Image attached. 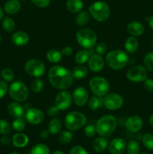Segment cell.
<instances>
[{"mask_svg":"<svg viewBox=\"0 0 153 154\" xmlns=\"http://www.w3.org/2000/svg\"><path fill=\"white\" fill-rule=\"evenodd\" d=\"M127 31L134 37H139L144 33V26L139 21H131L127 26Z\"/></svg>","mask_w":153,"mask_h":154,"instance_id":"ac0fdd59","label":"cell"},{"mask_svg":"<svg viewBox=\"0 0 153 154\" xmlns=\"http://www.w3.org/2000/svg\"><path fill=\"white\" fill-rule=\"evenodd\" d=\"M142 142L144 147L149 150H153V134L146 133L142 137Z\"/></svg>","mask_w":153,"mask_h":154,"instance_id":"8d00e7d4","label":"cell"},{"mask_svg":"<svg viewBox=\"0 0 153 154\" xmlns=\"http://www.w3.org/2000/svg\"><path fill=\"white\" fill-rule=\"evenodd\" d=\"M72 101V95L68 91L61 90L56 96L55 105L59 111H65L70 108Z\"/></svg>","mask_w":153,"mask_h":154,"instance_id":"7c38bea8","label":"cell"},{"mask_svg":"<svg viewBox=\"0 0 153 154\" xmlns=\"http://www.w3.org/2000/svg\"><path fill=\"white\" fill-rule=\"evenodd\" d=\"M3 17H4V11H3V10L2 9V8L0 7V20L2 19Z\"/></svg>","mask_w":153,"mask_h":154,"instance_id":"db71d44e","label":"cell"},{"mask_svg":"<svg viewBox=\"0 0 153 154\" xmlns=\"http://www.w3.org/2000/svg\"><path fill=\"white\" fill-rule=\"evenodd\" d=\"M32 2L37 7L44 8L47 7L50 3V0H31Z\"/></svg>","mask_w":153,"mask_h":154,"instance_id":"ee69618b","label":"cell"},{"mask_svg":"<svg viewBox=\"0 0 153 154\" xmlns=\"http://www.w3.org/2000/svg\"><path fill=\"white\" fill-rule=\"evenodd\" d=\"M24 69L27 75L34 78H40L43 76L46 72L44 63L37 59H32L28 60L26 63Z\"/></svg>","mask_w":153,"mask_h":154,"instance_id":"9c48e42d","label":"cell"},{"mask_svg":"<svg viewBox=\"0 0 153 154\" xmlns=\"http://www.w3.org/2000/svg\"><path fill=\"white\" fill-rule=\"evenodd\" d=\"M28 141H29L28 137L26 134L22 133V132L16 133L12 138L13 144L16 147H19V148L26 147L28 144Z\"/></svg>","mask_w":153,"mask_h":154,"instance_id":"7402d4cb","label":"cell"},{"mask_svg":"<svg viewBox=\"0 0 153 154\" xmlns=\"http://www.w3.org/2000/svg\"><path fill=\"white\" fill-rule=\"evenodd\" d=\"M97 133L96 131V127L92 124L88 125L84 129V135L87 137V138H92Z\"/></svg>","mask_w":153,"mask_h":154,"instance_id":"b9f144b4","label":"cell"},{"mask_svg":"<svg viewBox=\"0 0 153 154\" xmlns=\"http://www.w3.org/2000/svg\"><path fill=\"white\" fill-rule=\"evenodd\" d=\"M90 16L98 22H105L110 15V8L106 2L98 1L92 3L88 8Z\"/></svg>","mask_w":153,"mask_h":154,"instance_id":"277c9868","label":"cell"},{"mask_svg":"<svg viewBox=\"0 0 153 154\" xmlns=\"http://www.w3.org/2000/svg\"><path fill=\"white\" fill-rule=\"evenodd\" d=\"M149 123L152 126H153V114L149 117Z\"/></svg>","mask_w":153,"mask_h":154,"instance_id":"11a10c76","label":"cell"},{"mask_svg":"<svg viewBox=\"0 0 153 154\" xmlns=\"http://www.w3.org/2000/svg\"><path fill=\"white\" fill-rule=\"evenodd\" d=\"M143 87L146 91L153 92V80L151 78H146L143 81Z\"/></svg>","mask_w":153,"mask_h":154,"instance_id":"7dc6e473","label":"cell"},{"mask_svg":"<svg viewBox=\"0 0 153 154\" xmlns=\"http://www.w3.org/2000/svg\"><path fill=\"white\" fill-rule=\"evenodd\" d=\"M69 154H88V153L82 146L76 145L70 149Z\"/></svg>","mask_w":153,"mask_h":154,"instance_id":"7bdbcfd3","label":"cell"},{"mask_svg":"<svg viewBox=\"0 0 153 154\" xmlns=\"http://www.w3.org/2000/svg\"><path fill=\"white\" fill-rule=\"evenodd\" d=\"M50 134V133L49 132L48 129H44V130H42L41 132H40V138L45 139V138H47L48 137H49Z\"/></svg>","mask_w":153,"mask_h":154,"instance_id":"816d5d0a","label":"cell"},{"mask_svg":"<svg viewBox=\"0 0 153 154\" xmlns=\"http://www.w3.org/2000/svg\"><path fill=\"white\" fill-rule=\"evenodd\" d=\"M11 41L16 46L22 47L28 43L29 36L23 31H16L11 35Z\"/></svg>","mask_w":153,"mask_h":154,"instance_id":"d6986e66","label":"cell"},{"mask_svg":"<svg viewBox=\"0 0 153 154\" xmlns=\"http://www.w3.org/2000/svg\"><path fill=\"white\" fill-rule=\"evenodd\" d=\"M10 97L15 102H22L26 100L29 96V92L27 86L20 81H14L8 87Z\"/></svg>","mask_w":153,"mask_h":154,"instance_id":"52a82bcc","label":"cell"},{"mask_svg":"<svg viewBox=\"0 0 153 154\" xmlns=\"http://www.w3.org/2000/svg\"><path fill=\"white\" fill-rule=\"evenodd\" d=\"M87 118L85 114L80 111H71L65 116L64 125L69 131L79 130L86 124Z\"/></svg>","mask_w":153,"mask_h":154,"instance_id":"5b68a950","label":"cell"},{"mask_svg":"<svg viewBox=\"0 0 153 154\" xmlns=\"http://www.w3.org/2000/svg\"><path fill=\"white\" fill-rule=\"evenodd\" d=\"M73 135L70 131H62L58 135V141L63 144H67L71 141Z\"/></svg>","mask_w":153,"mask_h":154,"instance_id":"f35d334b","label":"cell"},{"mask_svg":"<svg viewBox=\"0 0 153 154\" xmlns=\"http://www.w3.org/2000/svg\"><path fill=\"white\" fill-rule=\"evenodd\" d=\"M62 127V123L61 120L58 118H54L50 121L48 124V131L52 135H57L59 133Z\"/></svg>","mask_w":153,"mask_h":154,"instance_id":"4316f807","label":"cell"},{"mask_svg":"<svg viewBox=\"0 0 153 154\" xmlns=\"http://www.w3.org/2000/svg\"><path fill=\"white\" fill-rule=\"evenodd\" d=\"M46 60L51 63H58L62 58V54L61 51L56 49H50L46 54Z\"/></svg>","mask_w":153,"mask_h":154,"instance_id":"83f0119b","label":"cell"},{"mask_svg":"<svg viewBox=\"0 0 153 154\" xmlns=\"http://www.w3.org/2000/svg\"><path fill=\"white\" fill-rule=\"evenodd\" d=\"M129 57L127 52L122 50H115L107 53L105 57V62L110 69L120 70L124 69L128 63Z\"/></svg>","mask_w":153,"mask_h":154,"instance_id":"7a4b0ae2","label":"cell"},{"mask_svg":"<svg viewBox=\"0 0 153 154\" xmlns=\"http://www.w3.org/2000/svg\"><path fill=\"white\" fill-rule=\"evenodd\" d=\"M107 141L104 137L102 136L96 138L92 142V148L98 153H102L104 151L107 147Z\"/></svg>","mask_w":153,"mask_h":154,"instance_id":"cb8c5ba5","label":"cell"},{"mask_svg":"<svg viewBox=\"0 0 153 154\" xmlns=\"http://www.w3.org/2000/svg\"><path fill=\"white\" fill-rule=\"evenodd\" d=\"M10 138L8 136H7V135H4L3 137H2L1 138V143L4 145H8V144H10Z\"/></svg>","mask_w":153,"mask_h":154,"instance_id":"f907efd6","label":"cell"},{"mask_svg":"<svg viewBox=\"0 0 153 154\" xmlns=\"http://www.w3.org/2000/svg\"><path fill=\"white\" fill-rule=\"evenodd\" d=\"M89 57V52L86 49L81 50L75 54V61L77 64L83 65L88 62Z\"/></svg>","mask_w":153,"mask_h":154,"instance_id":"f546056e","label":"cell"},{"mask_svg":"<svg viewBox=\"0 0 153 154\" xmlns=\"http://www.w3.org/2000/svg\"><path fill=\"white\" fill-rule=\"evenodd\" d=\"M12 128L14 129L16 132H21L23 131L26 128V121L22 117L19 118H15L12 123Z\"/></svg>","mask_w":153,"mask_h":154,"instance_id":"d590c367","label":"cell"},{"mask_svg":"<svg viewBox=\"0 0 153 154\" xmlns=\"http://www.w3.org/2000/svg\"><path fill=\"white\" fill-rule=\"evenodd\" d=\"M152 48H153V38L152 40Z\"/></svg>","mask_w":153,"mask_h":154,"instance_id":"680465c9","label":"cell"},{"mask_svg":"<svg viewBox=\"0 0 153 154\" xmlns=\"http://www.w3.org/2000/svg\"><path fill=\"white\" fill-rule=\"evenodd\" d=\"M58 111H59V110H58V108H57L55 105H51V106H50L49 108H48L47 114L50 116V117H53L58 115Z\"/></svg>","mask_w":153,"mask_h":154,"instance_id":"c3c4849f","label":"cell"},{"mask_svg":"<svg viewBox=\"0 0 153 154\" xmlns=\"http://www.w3.org/2000/svg\"><path fill=\"white\" fill-rule=\"evenodd\" d=\"M11 131V126H10V123L6 120H0V134L2 135H8Z\"/></svg>","mask_w":153,"mask_h":154,"instance_id":"60d3db41","label":"cell"},{"mask_svg":"<svg viewBox=\"0 0 153 154\" xmlns=\"http://www.w3.org/2000/svg\"><path fill=\"white\" fill-rule=\"evenodd\" d=\"M50 150L47 145L44 144H37L32 147L30 154H50Z\"/></svg>","mask_w":153,"mask_h":154,"instance_id":"1f68e13d","label":"cell"},{"mask_svg":"<svg viewBox=\"0 0 153 154\" xmlns=\"http://www.w3.org/2000/svg\"><path fill=\"white\" fill-rule=\"evenodd\" d=\"M1 76L6 82H12L14 79L15 75L12 69H9V68H4L2 70Z\"/></svg>","mask_w":153,"mask_h":154,"instance_id":"74e56055","label":"cell"},{"mask_svg":"<svg viewBox=\"0 0 153 154\" xmlns=\"http://www.w3.org/2000/svg\"><path fill=\"white\" fill-rule=\"evenodd\" d=\"M74 49L70 46H67L65 48H63L62 50V56H65V57H68V56H70L73 53Z\"/></svg>","mask_w":153,"mask_h":154,"instance_id":"681fc988","label":"cell"},{"mask_svg":"<svg viewBox=\"0 0 153 154\" xmlns=\"http://www.w3.org/2000/svg\"><path fill=\"white\" fill-rule=\"evenodd\" d=\"M52 154H64L63 153L62 151H61V150H56L55 152H53V153Z\"/></svg>","mask_w":153,"mask_h":154,"instance_id":"9f6ffc18","label":"cell"},{"mask_svg":"<svg viewBox=\"0 0 153 154\" xmlns=\"http://www.w3.org/2000/svg\"><path fill=\"white\" fill-rule=\"evenodd\" d=\"M142 126H143V121L140 116L132 115L126 120V129L132 133L139 132L142 128Z\"/></svg>","mask_w":153,"mask_h":154,"instance_id":"9a60e30c","label":"cell"},{"mask_svg":"<svg viewBox=\"0 0 153 154\" xmlns=\"http://www.w3.org/2000/svg\"><path fill=\"white\" fill-rule=\"evenodd\" d=\"M76 40L82 48L91 49L97 42V35L91 29H80L76 33Z\"/></svg>","mask_w":153,"mask_h":154,"instance_id":"8992f818","label":"cell"},{"mask_svg":"<svg viewBox=\"0 0 153 154\" xmlns=\"http://www.w3.org/2000/svg\"><path fill=\"white\" fill-rule=\"evenodd\" d=\"M10 154H20L19 153H17V152H13V153H10Z\"/></svg>","mask_w":153,"mask_h":154,"instance_id":"6f0895ef","label":"cell"},{"mask_svg":"<svg viewBox=\"0 0 153 154\" xmlns=\"http://www.w3.org/2000/svg\"><path fill=\"white\" fill-rule=\"evenodd\" d=\"M147 75H148V72L145 66L136 65V66H132L128 70L126 77L131 82L140 83L143 82L146 79Z\"/></svg>","mask_w":153,"mask_h":154,"instance_id":"30bf717a","label":"cell"},{"mask_svg":"<svg viewBox=\"0 0 153 154\" xmlns=\"http://www.w3.org/2000/svg\"><path fill=\"white\" fill-rule=\"evenodd\" d=\"M88 68L93 72H99L104 67V60L101 55L93 54L88 60Z\"/></svg>","mask_w":153,"mask_h":154,"instance_id":"2e32d148","label":"cell"},{"mask_svg":"<svg viewBox=\"0 0 153 154\" xmlns=\"http://www.w3.org/2000/svg\"><path fill=\"white\" fill-rule=\"evenodd\" d=\"M26 119L32 125H38L42 123L44 119V115L42 111L36 108H32L27 111L26 114Z\"/></svg>","mask_w":153,"mask_h":154,"instance_id":"5bb4252c","label":"cell"},{"mask_svg":"<svg viewBox=\"0 0 153 154\" xmlns=\"http://www.w3.org/2000/svg\"><path fill=\"white\" fill-rule=\"evenodd\" d=\"M148 23L149 26L150 28L153 30V15H152L151 17H149L148 19Z\"/></svg>","mask_w":153,"mask_h":154,"instance_id":"f5cc1de1","label":"cell"},{"mask_svg":"<svg viewBox=\"0 0 153 154\" xmlns=\"http://www.w3.org/2000/svg\"><path fill=\"white\" fill-rule=\"evenodd\" d=\"M8 113L9 115L14 118L22 117L24 114V108L18 102H13L8 104L7 108Z\"/></svg>","mask_w":153,"mask_h":154,"instance_id":"ffe728a7","label":"cell"},{"mask_svg":"<svg viewBox=\"0 0 153 154\" xmlns=\"http://www.w3.org/2000/svg\"><path fill=\"white\" fill-rule=\"evenodd\" d=\"M48 79L51 85L56 89L64 90L70 87L74 78L71 72L62 66H54L48 72Z\"/></svg>","mask_w":153,"mask_h":154,"instance_id":"6da1fadb","label":"cell"},{"mask_svg":"<svg viewBox=\"0 0 153 154\" xmlns=\"http://www.w3.org/2000/svg\"><path fill=\"white\" fill-rule=\"evenodd\" d=\"M16 24L14 20L9 17H6L3 19L2 21V28L7 32H11L15 29Z\"/></svg>","mask_w":153,"mask_h":154,"instance_id":"d6a6232c","label":"cell"},{"mask_svg":"<svg viewBox=\"0 0 153 154\" xmlns=\"http://www.w3.org/2000/svg\"><path fill=\"white\" fill-rule=\"evenodd\" d=\"M95 51L98 53V54H99V55H103L107 51V45L104 42H100V43H99L96 46Z\"/></svg>","mask_w":153,"mask_h":154,"instance_id":"f6af8a7d","label":"cell"},{"mask_svg":"<svg viewBox=\"0 0 153 154\" xmlns=\"http://www.w3.org/2000/svg\"><path fill=\"white\" fill-rule=\"evenodd\" d=\"M72 100L77 106H84L88 100V93L86 89L83 87H76L72 94Z\"/></svg>","mask_w":153,"mask_h":154,"instance_id":"4fadbf2b","label":"cell"},{"mask_svg":"<svg viewBox=\"0 0 153 154\" xmlns=\"http://www.w3.org/2000/svg\"><path fill=\"white\" fill-rule=\"evenodd\" d=\"M125 141L122 138H114L111 142L110 143L109 150L111 154H122L126 150Z\"/></svg>","mask_w":153,"mask_h":154,"instance_id":"e0dca14e","label":"cell"},{"mask_svg":"<svg viewBox=\"0 0 153 154\" xmlns=\"http://www.w3.org/2000/svg\"><path fill=\"white\" fill-rule=\"evenodd\" d=\"M20 1H22V2H26V1H27V0H20Z\"/></svg>","mask_w":153,"mask_h":154,"instance_id":"94428289","label":"cell"},{"mask_svg":"<svg viewBox=\"0 0 153 154\" xmlns=\"http://www.w3.org/2000/svg\"><path fill=\"white\" fill-rule=\"evenodd\" d=\"M89 88L94 96L104 97L109 93L110 84L103 77H94L89 81Z\"/></svg>","mask_w":153,"mask_h":154,"instance_id":"ba28073f","label":"cell"},{"mask_svg":"<svg viewBox=\"0 0 153 154\" xmlns=\"http://www.w3.org/2000/svg\"><path fill=\"white\" fill-rule=\"evenodd\" d=\"M8 91V86L5 81H0V99L4 97Z\"/></svg>","mask_w":153,"mask_h":154,"instance_id":"bcb514c9","label":"cell"},{"mask_svg":"<svg viewBox=\"0 0 153 154\" xmlns=\"http://www.w3.org/2000/svg\"><path fill=\"white\" fill-rule=\"evenodd\" d=\"M139 48V42L136 37L130 36L126 39L124 42V49L128 54H133L136 52Z\"/></svg>","mask_w":153,"mask_h":154,"instance_id":"603a6c76","label":"cell"},{"mask_svg":"<svg viewBox=\"0 0 153 154\" xmlns=\"http://www.w3.org/2000/svg\"><path fill=\"white\" fill-rule=\"evenodd\" d=\"M44 85L43 81L40 78H37L32 81L31 84H30V89L32 92L38 93L42 91V90L44 89Z\"/></svg>","mask_w":153,"mask_h":154,"instance_id":"e575fe53","label":"cell"},{"mask_svg":"<svg viewBox=\"0 0 153 154\" xmlns=\"http://www.w3.org/2000/svg\"><path fill=\"white\" fill-rule=\"evenodd\" d=\"M104 106L110 111H116L122 108L124 104L122 96L116 93H107L103 98Z\"/></svg>","mask_w":153,"mask_h":154,"instance_id":"8fae6325","label":"cell"},{"mask_svg":"<svg viewBox=\"0 0 153 154\" xmlns=\"http://www.w3.org/2000/svg\"><path fill=\"white\" fill-rule=\"evenodd\" d=\"M126 150L128 154H139L140 151V146L137 141L131 140L128 143Z\"/></svg>","mask_w":153,"mask_h":154,"instance_id":"836d02e7","label":"cell"},{"mask_svg":"<svg viewBox=\"0 0 153 154\" xmlns=\"http://www.w3.org/2000/svg\"><path fill=\"white\" fill-rule=\"evenodd\" d=\"M104 105L103 98L94 96L88 101V107L91 111H96Z\"/></svg>","mask_w":153,"mask_h":154,"instance_id":"f1b7e54d","label":"cell"},{"mask_svg":"<svg viewBox=\"0 0 153 154\" xmlns=\"http://www.w3.org/2000/svg\"><path fill=\"white\" fill-rule=\"evenodd\" d=\"M144 66L147 71L153 72V52H149L145 56L143 60Z\"/></svg>","mask_w":153,"mask_h":154,"instance_id":"ab89813d","label":"cell"},{"mask_svg":"<svg viewBox=\"0 0 153 154\" xmlns=\"http://www.w3.org/2000/svg\"><path fill=\"white\" fill-rule=\"evenodd\" d=\"M21 8V3L19 0H8L4 5V10L10 15L18 13Z\"/></svg>","mask_w":153,"mask_h":154,"instance_id":"44dd1931","label":"cell"},{"mask_svg":"<svg viewBox=\"0 0 153 154\" xmlns=\"http://www.w3.org/2000/svg\"><path fill=\"white\" fill-rule=\"evenodd\" d=\"M71 74L73 78L75 79H83L88 75V69L83 65H79L72 69Z\"/></svg>","mask_w":153,"mask_h":154,"instance_id":"484cf974","label":"cell"},{"mask_svg":"<svg viewBox=\"0 0 153 154\" xmlns=\"http://www.w3.org/2000/svg\"><path fill=\"white\" fill-rule=\"evenodd\" d=\"M117 120L112 115H104L99 118L95 125L97 133L100 136L108 137L116 129Z\"/></svg>","mask_w":153,"mask_h":154,"instance_id":"3957f363","label":"cell"},{"mask_svg":"<svg viewBox=\"0 0 153 154\" xmlns=\"http://www.w3.org/2000/svg\"><path fill=\"white\" fill-rule=\"evenodd\" d=\"M66 6L71 13H79L83 8V2L82 0H68Z\"/></svg>","mask_w":153,"mask_h":154,"instance_id":"d4e9b609","label":"cell"},{"mask_svg":"<svg viewBox=\"0 0 153 154\" xmlns=\"http://www.w3.org/2000/svg\"><path fill=\"white\" fill-rule=\"evenodd\" d=\"M140 154H148V153H141Z\"/></svg>","mask_w":153,"mask_h":154,"instance_id":"91938a15","label":"cell"},{"mask_svg":"<svg viewBox=\"0 0 153 154\" xmlns=\"http://www.w3.org/2000/svg\"><path fill=\"white\" fill-rule=\"evenodd\" d=\"M90 20V14L88 11H82L78 13V14L76 15V17H75V22L80 26H82L86 25L88 23Z\"/></svg>","mask_w":153,"mask_h":154,"instance_id":"4dcf8cb0","label":"cell"}]
</instances>
